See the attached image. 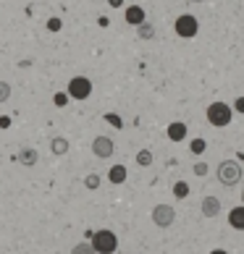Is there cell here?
Returning a JSON list of instances; mask_svg holds the SVG:
<instances>
[{
	"label": "cell",
	"instance_id": "1",
	"mask_svg": "<svg viewBox=\"0 0 244 254\" xmlns=\"http://www.w3.org/2000/svg\"><path fill=\"white\" fill-rule=\"evenodd\" d=\"M208 124L210 126H215V128H226L229 124H231V118H234V108L231 105H226V102H213V105H208Z\"/></svg>",
	"mask_w": 244,
	"mask_h": 254
},
{
	"label": "cell",
	"instance_id": "2",
	"mask_svg": "<svg viewBox=\"0 0 244 254\" xmlns=\"http://www.w3.org/2000/svg\"><path fill=\"white\" fill-rule=\"evenodd\" d=\"M89 244L95 247L97 254H113V252L118 249V236H116L113 231L102 228V231H95V233H92Z\"/></svg>",
	"mask_w": 244,
	"mask_h": 254
},
{
	"label": "cell",
	"instance_id": "3",
	"mask_svg": "<svg viewBox=\"0 0 244 254\" xmlns=\"http://www.w3.org/2000/svg\"><path fill=\"white\" fill-rule=\"evenodd\" d=\"M218 181L223 186H237L242 181V165L237 160H223V163H218Z\"/></svg>",
	"mask_w": 244,
	"mask_h": 254
},
{
	"label": "cell",
	"instance_id": "4",
	"mask_svg": "<svg viewBox=\"0 0 244 254\" xmlns=\"http://www.w3.org/2000/svg\"><path fill=\"white\" fill-rule=\"evenodd\" d=\"M173 29L179 37H184V40H192V37H197V32H200V21L192 16V13H181L179 18H176Z\"/></svg>",
	"mask_w": 244,
	"mask_h": 254
},
{
	"label": "cell",
	"instance_id": "5",
	"mask_svg": "<svg viewBox=\"0 0 244 254\" xmlns=\"http://www.w3.org/2000/svg\"><path fill=\"white\" fill-rule=\"evenodd\" d=\"M176 220V210L171 204H155L153 207V223L158 228H171Z\"/></svg>",
	"mask_w": 244,
	"mask_h": 254
},
{
	"label": "cell",
	"instance_id": "6",
	"mask_svg": "<svg viewBox=\"0 0 244 254\" xmlns=\"http://www.w3.org/2000/svg\"><path fill=\"white\" fill-rule=\"evenodd\" d=\"M92 95V81L87 76H74L69 81V97L74 100H87Z\"/></svg>",
	"mask_w": 244,
	"mask_h": 254
},
{
	"label": "cell",
	"instance_id": "7",
	"mask_svg": "<svg viewBox=\"0 0 244 254\" xmlns=\"http://www.w3.org/2000/svg\"><path fill=\"white\" fill-rule=\"evenodd\" d=\"M92 152H95V157L108 160L110 155L116 152V144H113V139H110V136H97L95 142H92Z\"/></svg>",
	"mask_w": 244,
	"mask_h": 254
},
{
	"label": "cell",
	"instance_id": "8",
	"mask_svg": "<svg viewBox=\"0 0 244 254\" xmlns=\"http://www.w3.org/2000/svg\"><path fill=\"white\" fill-rule=\"evenodd\" d=\"M200 212H202V218H218L221 215V199L218 196H205L200 202Z\"/></svg>",
	"mask_w": 244,
	"mask_h": 254
},
{
	"label": "cell",
	"instance_id": "9",
	"mask_svg": "<svg viewBox=\"0 0 244 254\" xmlns=\"http://www.w3.org/2000/svg\"><path fill=\"white\" fill-rule=\"evenodd\" d=\"M186 131H189V128H186L184 121H173V124L165 128V134H168V139H171V142H184V139H186Z\"/></svg>",
	"mask_w": 244,
	"mask_h": 254
},
{
	"label": "cell",
	"instance_id": "10",
	"mask_svg": "<svg viewBox=\"0 0 244 254\" xmlns=\"http://www.w3.org/2000/svg\"><path fill=\"white\" fill-rule=\"evenodd\" d=\"M229 225L234 231H244V204H237L229 212Z\"/></svg>",
	"mask_w": 244,
	"mask_h": 254
},
{
	"label": "cell",
	"instance_id": "11",
	"mask_svg": "<svg viewBox=\"0 0 244 254\" xmlns=\"http://www.w3.org/2000/svg\"><path fill=\"white\" fill-rule=\"evenodd\" d=\"M124 18H126V24H131V26L145 24V8H139V5H129Z\"/></svg>",
	"mask_w": 244,
	"mask_h": 254
},
{
	"label": "cell",
	"instance_id": "12",
	"mask_svg": "<svg viewBox=\"0 0 244 254\" xmlns=\"http://www.w3.org/2000/svg\"><path fill=\"white\" fill-rule=\"evenodd\" d=\"M69 147H71V144H69V139H66V136H55L53 142H50V152L61 157V155L69 152Z\"/></svg>",
	"mask_w": 244,
	"mask_h": 254
},
{
	"label": "cell",
	"instance_id": "13",
	"mask_svg": "<svg viewBox=\"0 0 244 254\" xmlns=\"http://www.w3.org/2000/svg\"><path fill=\"white\" fill-rule=\"evenodd\" d=\"M18 160H21V165L32 168V165H37V160H40V155H37V149L26 147V149H21V155H18Z\"/></svg>",
	"mask_w": 244,
	"mask_h": 254
},
{
	"label": "cell",
	"instance_id": "14",
	"mask_svg": "<svg viewBox=\"0 0 244 254\" xmlns=\"http://www.w3.org/2000/svg\"><path fill=\"white\" fill-rule=\"evenodd\" d=\"M108 181H110V184H124V181H126V168H124V165H113V168L108 171Z\"/></svg>",
	"mask_w": 244,
	"mask_h": 254
},
{
	"label": "cell",
	"instance_id": "15",
	"mask_svg": "<svg viewBox=\"0 0 244 254\" xmlns=\"http://www.w3.org/2000/svg\"><path fill=\"white\" fill-rule=\"evenodd\" d=\"M137 165L139 168H150L153 165V152H150V149H139L137 152Z\"/></svg>",
	"mask_w": 244,
	"mask_h": 254
},
{
	"label": "cell",
	"instance_id": "16",
	"mask_svg": "<svg viewBox=\"0 0 244 254\" xmlns=\"http://www.w3.org/2000/svg\"><path fill=\"white\" fill-rule=\"evenodd\" d=\"M173 196H176V199H186V196H189V184H186V181H176L173 184Z\"/></svg>",
	"mask_w": 244,
	"mask_h": 254
},
{
	"label": "cell",
	"instance_id": "17",
	"mask_svg": "<svg viewBox=\"0 0 244 254\" xmlns=\"http://www.w3.org/2000/svg\"><path fill=\"white\" fill-rule=\"evenodd\" d=\"M137 34L142 37V40H153V37H155V26L145 21V24H139V26H137Z\"/></svg>",
	"mask_w": 244,
	"mask_h": 254
},
{
	"label": "cell",
	"instance_id": "18",
	"mask_svg": "<svg viewBox=\"0 0 244 254\" xmlns=\"http://www.w3.org/2000/svg\"><path fill=\"white\" fill-rule=\"evenodd\" d=\"M71 254H97V252H95V247H92V244L81 241V244H77V247L71 249Z\"/></svg>",
	"mask_w": 244,
	"mask_h": 254
},
{
	"label": "cell",
	"instance_id": "19",
	"mask_svg": "<svg viewBox=\"0 0 244 254\" xmlns=\"http://www.w3.org/2000/svg\"><path fill=\"white\" fill-rule=\"evenodd\" d=\"M84 186H87L89 191H95L97 186H100V176H97V173H89L87 178H84Z\"/></svg>",
	"mask_w": 244,
	"mask_h": 254
},
{
	"label": "cell",
	"instance_id": "20",
	"mask_svg": "<svg viewBox=\"0 0 244 254\" xmlns=\"http://www.w3.org/2000/svg\"><path fill=\"white\" fill-rule=\"evenodd\" d=\"M105 121H108V124L113 126V128H124V121H121L118 113H105Z\"/></svg>",
	"mask_w": 244,
	"mask_h": 254
},
{
	"label": "cell",
	"instance_id": "21",
	"mask_svg": "<svg viewBox=\"0 0 244 254\" xmlns=\"http://www.w3.org/2000/svg\"><path fill=\"white\" fill-rule=\"evenodd\" d=\"M189 149H192L194 155H202L205 149H208V142H205V139H194V142H192V147H189Z\"/></svg>",
	"mask_w": 244,
	"mask_h": 254
},
{
	"label": "cell",
	"instance_id": "22",
	"mask_svg": "<svg viewBox=\"0 0 244 254\" xmlns=\"http://www.w3.org/2000/svg\"><path fill=\"white\" fill-rule=\"evenodd\" d=\"M53 102H55V108H66L69 105V92H58V95L53 97Z\"/></svg>",
	"mask_w": 244,
	"mask_h": 254
},
{
	"label": "cell",
	"instance_id": "23",
	"mask_svg": "<svg viewBox=\"0 0 244 254\" xmlns=\"http://www.w3.org/2000/svg\"><path fill=\"white\" fill-rule=\"evenodd\" d=\"M8 97H11V84H8V81H0V102H5Z\"/></svg>",
	"mask_w": 244,
	"mask_h": 254
},
{
	"label": "cell",
	"instance_id": "24",
	"mask_svg": "<svg viewBox=\"0 0 244 254\" xmlns=\"http://www.w3.org/2000/svg\"><path fill=\"white\" fill-rule=\"evenodd\" d=\"M192 171H194V176H208V165H205V163H194Z\"/></svg>",
	"mask_w": 244,
	"mask_h": 254
},
{
	"label": "cell",
	"instance_id": "25",
	"mask_svg": "<svg viewBox=\"0 0 244 254\" xmlns=\"http://www.w3.org/2000/svg\"><path fill=\"white\" fill-rule=\"evenodd\" d=\"M48 29H50V32H58V29H61V18H50V21H48Z\"/></svg>",
	"mask_w": 244,
	"mask_h": 254
},
{
	"label": "cell",
	"instance_id": "26",
	"mask_svg": "<svg viewBox=\"0 0 244 254\" xmlns=\"http://www.w3.org/2000/svg\"><path fill=\"white\" fill-rule=\"evenodd\" d=\"M234 110H237V113H244V97H237V102H234Z\"/></svg>",
	"mask_w": 244,
	"mask_h": 254
},
{
	"label": "cell",
	"instance_id": "27",
	"mask_svg": "<svg viewBox=\"0 0 244 254\" xmlns=\"http://www.w3.org/2000/svg\"><path fill=\"white\" fill-rule=\"evenodd\" d=\"M108 3H110V8H121V5H124V0H108Z\"/></svg>",
	"mask_w": 244,
	"mask_h": 254
},
{
	"label": "cell",
	"instance_id": "28",
	"mask_svg": "<svg viewBox=\"0 0 244 254\" xmlns=\"http://www.w3.org/2000/svg\"><path fill=\"white\" fill-rule=\"evenodd\" d=\"M210 254H229V252H226V249H213Z\"/></svg>",
	"mask_w": 244,
	"mask_h": 254
},
{
	"label": "cell",
	"instance_id": "29",
	"mask_svg": "<svg viewBox=\"0 0 244 254\" xmlns=\"http://www.w3.org/2000/svg\"><path fill=\"white\" fill-rule=\"evenodd\" d=\"M192 3H205V0H192Z\"/></svg>",
	"mask_w": 244,
	"mask_h": 254
},
{
	"label": "cell",
	"instance_id": "30",
	"mask_svg": "<svg viewBox=\"0 0 244 254\" xmlns=\"http://www.w3.org/2000/svg\"><path fill=\"white\" fill-rule=\"evenodd\" d=\"M242 204H244V191H242Z\"/></svg>",
	"mask_w": 244,
	"mask_h": 254
}]
</instances>
